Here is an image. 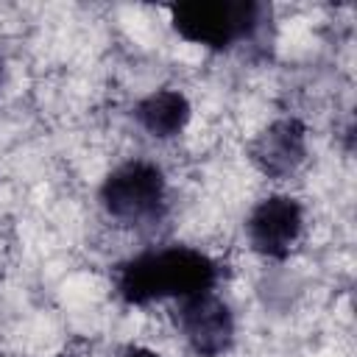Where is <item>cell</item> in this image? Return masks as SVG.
I'll return each instance as SVG.
<instances>
[{"mask_svg":"<svg viewBox=\"0 0 357 357\" xmlns=\"http://www.w3.org/2000/svg\"><path fill=\"white\" fill-rule=\"evenodd\" d=\"M178 340L192 357H226L237 346V312L220 290L170 304Z\"/></svg>","mask_w":357,"mask_h":357,"instance_id":"5b68a950","label":"cell"},{"mask_svg":"<svg viewBox=\"0 0 357 357\" xmlns=\"http://www.w3.org/2000/svg\"><path fill=\"white\" fill-rule=\"evenodd\" d=\"M307 226V204L287 190H271L248 206L243 237L254 257L265 262H287L304 243Z\"/></svg>","mask_w":357,"mask_h":357,"instance_id":"277c9868","label":"cell"},{"mask_svg":"<svg viewBox=\"0 0 357 357\" xmlns=\"http://www.w3.org/2000/svg\"><path fill=\"white\" fill-rule=\"evenodd\" d=\"M310 159V128L298 114H279L248 142V162L268 181H290Z\"/></svg>","mask_w":357,"mask_h":357,"instance_id":"8992f818","label":"cell"},{"mask_svg":"<svg viewBox=\"0 0 357 357\" xmlns=\"http://www.w3.org/2000/svg\"><path fill=\"white\" fill-rule=\"evenodd\" d=\"M98 206L112 226L151 231L162 226L173 209L170 176L151 156H126L114 162L98 184Z\"/></svg>","mask_w":357,"mask_h":357,"instance_id":"7a4b0ae2","label":"cell"},{"mask_svg":"<svg viewBox=\"0 0 357 357\" xmlns=\"http://www.w3.org/2000/svg\"><path fill=\"white\" fill-rule=\"evenodd\" d=\"M117 357H165V354L156 351L153 346H145V343H128L117 351Z\"/></svg>","mask_w":357,"mask_h":357,"instance_id":"ba28073f","label":"cell"},{"mask_svg":"<svg viewBox=\"0 0 357 357\" xmlns=\"http://www.w3.org/2000/svg\"><path fill=\"white\" fill-rule=\"evenodd\" d=\"M220 276V259L195 243H148L112 268V293L131 310L153 304L170 307L198 293L218 290Z\"/></svg>","mask_w":357,"mask_h":357,"instance_id":"6da1fadb","label":"cell"},{"mask_svg":"<svg viewBox=\"0 0 357 357\" xmlns=\"http://www.w3.org/2000/svg\"><path fill=\"white\" fill-rule=\"evenodd\" d=\"M192 100L178 86H156L139 95L131 106V120L139 134L148 139L167 145L176 142L192 123Z\"/></svg>","mask_w":357,"mask_h":357,"instance_id":"52a82bcc","label":"cell"},{"mask_svg":"<svg viewBox=\"0 0 357 357\" xmlns=\"http://www.w3.org/2000/svg\"><path fill=\"white\" fill-rule=\"evenodd\" d=\"M3 78H6V53L0 47V86H3Z\"/></svg>","mask_w":357,"mask_h":357,"instance_id":"9c48e42d","label":"cell"},{"mask_svg":"<svg viewBox=\"0 0 357 357\" xmlns=\"http://www.w3.org/2000/svg\"><path fill=\"white\" fill-rule=\"evenodd\" d=\"M265 6L251 0H198L170 8L173 33L209 53H231L248 45L262 28Z\"/></svg>","mask_w":357,"mask_h":357,"instance_id":"3957f363","label":"cell"}]
</instances>
